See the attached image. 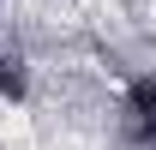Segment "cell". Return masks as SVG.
I'll return each instance as SVG.
<instances>
[{"mask_svg": "<svg viewBox=\"0 0 156 150\" xmlns=\"http://www.w3.org/2000/svg\"><path fill=\"white\" fill-rule=\"evenodd\" d=\"M120 120H126V132H132L138 144H156V72H144V78L126 84V96H120Z\"/></svg>", "mask_w": 156, "mask_h": 150, "instance_id": "6da1fadb", "label": "cell"}, {"mask_svg": "<svg viewBox=\"0 0 156 150\" xmlns=\"http://www.w3.org/2000/svg\"><path fill=\"white\" fill-rule=\"evenodd\" d=\"M12 96H24V66L18 54H0V102H12Z\"/></svg>", "mask_w": 156, "mask_h": 150, "instance_id": "7a4b0ae2", "label": "cell"}]
</instances>
